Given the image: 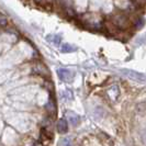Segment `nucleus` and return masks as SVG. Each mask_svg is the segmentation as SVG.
I'll return each mask as SVG.
<instances>
[{"mask_svg": "<svg viewBox=\"0 0 146 146\" xmlns=\"http://www.w3.org/2000/svg\"><path fill=\"white\" fill-rule=\"evenodd\" d=\"M79 20L82 24H85V27L87 29L91 31H101L103 30V22L104 19L98 13H85L80 15Z\"/></svg>", "mask_w": 146, "mask_h": 146, "instance_id": "1", "label": "nucleus"}, {"mask_svg": "<svg viewBox=\"0 0 146 146\" xmlns=\"http://www.w3.org/2000/svg\"><path fill=\"white\" fill-rule=\"evenodd\" d=\"M110 21L113 23V25L120 31L129 30L132 25V20L130 19V15H125L124 12H119L117 15H113L111 17Z\"/></svg>", "mask_w": 146, "mask_h": 146, "instance_id": "2", "label": "nucleus"}, {"mask_svg": "<svg viewBox=\"0 0 146 146\" xmlns=\"http://www.w3.org/2000/svg\"><path fill=\"white\" fill-rule=\"evenodd\" d=\"M32 73L38 76V77H43V78H46V79H50V76H51L50 70L47 69V67L40 60L34 63V65L32 67Z\"/></svg>", "mask_w": 146, "mask_h": 146, "instance_id": "3", "label": "nucleus"}, {"mask_svg": "<svg viewBox=\"0 0 146 146\" xmlns=\"http://www.w3.org/2000/svg\"><path fill=\"white\" fill-rule=\"evenodd\" d=\"M45 110L47 111L48 115L55 117V115H56V112H57V106H56V101H55L54 96L50 97L48 101H47L46 106H45Z\"/></svg>", "mask_w": 146, "mask_h": 146, "instance_id": "4", "label": "nucleus"}, {"mask_svg": "<svg viewBox=\"0 0 146 146\" xmlns=\"http://www.w3.org/2000/svg\"><path fill=\"white\" fill-rule=\"evenodd\" d=\"M56 129L58 133L60 134H65L68 132V122L66 121L65 119H59L56 123Z\"/></svg>", "mask_w": 146, "mask_h": 146, "instance_id": "5", "label": "nucleus"}, {"mask_svg": "<svg viewBox=\"0 0 146 146\" xmlns=\"http://www.w3.org/2000/svg\"><path fill=\"white\" fill-rule=\"evenodd\" d=\"M57 74H58L59 78L65 82H68V81L72 80V73L68 70V69H65V68H59L57 70Z\"/></svg>", "mask_w": 146, "mask_h": 146, "instance_id": "6", "label": "nucleus"}, {"mask_svg": "<svg viewBox=\"0 0 146 146\" xmlns=\"http://www.w3.org/2000/svg\"><path fill=\"white\" fill-rule=\"evenodd\" d=\"M66 117H67V120H68V122H69L70 124L73 125V126H76V125L79 124L80 117H79V115H78V114H76V113H73V112H67Z\"/></svg>", "mask_w": 146, "mask_h": 146, "instance_id": "7", "label": "nucleus"}, {"mask_svg": "<svg viewBox=\"0 0 146 146\" xmlns=\"http://www.w3.org/2000/svg\"><path fill=\"white\" fill-rule=\"evenodd\" d=\"M8 23H9L8 18L3 13L0 12V27L1 28H6V27H8Z\"/></svg>", "mask_w": 146, "mask_h": 146, "instance_id": "8", "label": "nucleus"}, {"mask_svg": "<svg viewBox=\"0 0 146 146\" xmlns=\"http://www.w3.org/2000/svg\"><path fill=\"white\" fill-rule=\"evenodd\" d=\"M44 88L47 89L48 91H54V86H53V82L50 79H46L44 81Z\"/></svg>", "mask_w": 146, "mask_h": 146, "instance_id": "9", "label": "nucleus"}, {"mask_svg": "<svg viewBox=\"0 0 146 146\" xmlns=\"http://www.w3.org/2000/svg\"><path fill=\"white\" fill-rule=\"evenodd\" d=\"M132 1L135 3V6H137L139 8H144V7H145L146 0H132Z\"/></svg>", "mask_w": 146, "mask_h": 146, "instance_id": "10", "label": "nucleus"}, {"mask_svg": "<svg viewBox=\"0 0 146 146\" xmlns=\"http://www.w3.org/2000/svg\"><path fill=\"white\" fill-rule=\"evenodd\" d=\"M69 50H70V46H69V45H65V46L63 47V52H70Z\"/></svg>", "mask_w": 146, "mask_h": 146, "instance_id": "11", "label": "nucleus"}, {"mask_svg": "<svg viewBox=\"0 0 146 146\" xmlns=\"http://www.w3.org/2000/svg\"><path fill=\"white\" fill-rule=\"evenodd\" d=\"M34 1H35L36 3H38V5H42V3H44L45 0H34Z\"/></svg>", "mask_w": 146, "mask_h": 146, "instance_id": "12", "label": "nucleus"}]
</instances>
